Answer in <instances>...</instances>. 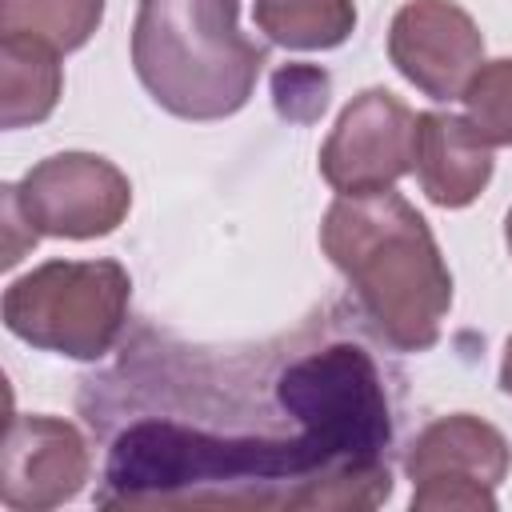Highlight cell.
I'll use <instances>...</instances> for the list:
<instances>
[{
	"label": "cell",
	"mask_w": 512,
	"mask_h": 512,
	"mask_svg": "<svg viewBox=\"0 0 512 512\" xmlns=\"http://www.w3.org/2000/svg\"><path fill=\"white\" fill-rule=\"evenodd\" d=\"M60 52L28 32L0 36V124H40L60 100Z\"/></svg>",
	"instance_id": "8fae6325"
},
{
	"label": "cell",
	"mask_w": 512,
	"mask_h": 512,
	"mask_svg": "<svg viewBox=\"0 0 512 512\" xmlns=\"http://www.w3.org/2000/svg\"><path fill=\"white\" fill-rule=\"evenodd\" d=\"M512 448L480 416L456 412L428 424L408 448V476L416 484L412 508L420 512H492V488L508 476Z\"/></svg>",
	"instance_id": "5b68a950"
},
{
	"label": "cell",
	"mask_w": 512,
	"mask_h": 512,
	"mask_svg": "<svg viewBox=\"0 0 512 512\" xmlns=\"http://www.w3.org/2000/svg\"><path fill=\"white\" fill-rule=\"evenodd\" d=\"M504 236H508V252H512V212H508V220H504Z\"/></svg>",
	"instance_id": "e0dca14e"
},
{
	"label": "cell",
	"mask_w": 512,
	"mask_h": 512,
	"mask_svg": "<svg viewBox=\"0 0 512 512\" xmlns=\"http://www.w3.org/2000/svg\"><path fill=\"white\" fill-rule=\"evenodd\" d=\"M236 0H140L132 64L148 96L180 120H220L248 104L268 48L236 24Z\"/></svg>",
	"instance_id": "3957f363"
},
{
	"label": "cell",
	"mask_w": 512,
	"mask_h": 512,
	"mask_svg": "<svg viewBox=\"0 0 512 512\" xmlns=\"http://www.w3.org/2000/svg\"><path fill=\"white\" fill-rule=\"evenodd\" d=\"M128 288V272L116 260H48L8 284L4 324L32 348L96 360L124 328Z\"/></svg>",
	"instance_id": "277c9868"
},
{
	"label": "cell",
	"mask_w": 512,
	"mask_h": 512,
	"mask_svg": "<svg viewBox=\"0 0 512 512\" xmlns=\"http://www.w3.org/2000/svg\"><path fill=\"white\" fill-rule=\"evenodd\" d=\"M88 480V444L60 416H12L0 448V500L44 512L72 500Z\"/></svg>",
	"instance_id": "9c48e42d"
},
{
	"label": "cell",
	"mask_w": 512,
	"mask_h": 512,
	"mask_svg": "<svg viewBox=\"0 0 512 512\" xmlns=\"http://www.w3.org/2000/svg\"><path fill=\"white\" fill-rule=\"evenodd\" d=\"M388 56L424 96L456 100L484 60V36L452 0H408L392 16Z\"/></svg>",
	"instance_id": "ba28073f"
},
{
	"label": "cell",
	"mask_w": 512,
	"mask_h": 512,
	"mask_svg": "<svg viewBox=\"0 0 512 512\" xmlns=\"http://www.w3.org/2000/svg\"><path fill=\"white\" fill-rule=\"evenodd\" d=\"M416 168V116L384 88L360 92L320 148V172L340 196L392 188Z\"/></svg>",
	"instance_id": "52a82bcc"
},
{
	"label": "cell",
	"mask_w": 512,
	"mask_h": 512,
	"mask_svg": "<svg viewBox=\"0 0 512 512\" xmlns=\"http://www.w3.org/2000/svg\"><path fill=\"white\" fill-rule=\"evenodd\" d=\"M320 244L388 344L424 352L440 340L452 276L432 228L400 192L336 196L320 224Z\"/></svg>",
	"instance_id": "7a4b0ae2"
},
{
	"label": "cell",
	"mask_w": 512,
	"mask_h": 512,
	"mask_svg": "<svg viewBox=\"0 0 512 512\" xmlns=\"http://www.w3.org/2000/svg\"><path fill=\"white\" fill-rule=\"evenodd\" d=\"M416 172L432 204L464 208L492 180V144H484L464 116L420 112L416 116Z\"/></svg>",
	"instance_id": "30bf717a"
},
{
	"label": "cell",
	"mask_w": 512,
	"mask_h": 512,
	"mask_svg": "<svg viewBox=\"0 0 512 512\" xmlns=\"http://www.w3.org/2000/svg\"><path fill=\"white\" fill-rule=\"evenodd\" d=\"M384 460H352L328 436L208 432L168 416L128 424L104 468V508H376Z\"/></svg>",
	"instance_id": "6da1fadb"
},
{
	"label": "cell",
	"mask_w": 512,
	"mask_h": 512,
	"mask_svg": "<svg viewBox=\"0 0 512 512\" xmlns=\"http://www.w3.org/2000/svg\"><path fill=\"white\" fill-rule=\"evenodd\" d=\"M464 120L484 144H512V60H488L460 92Z\"/></svg>",
	"instance_id": "5bb4252c"
},
{
	"label": "cell",
	"mask_w": 512,
	"mask_h": 512,
	"mask_svg": "<svg viewBox=\"0 0 512 512\" xmlns=\"http://www.w3.org/2000/svg\"><path fill=\"white\" fill-rule=\"evenodd\" d=\"M20 212L40 236H68L92 240L108 236L132 204L128 176L92 152H60L40 160L12 184Z\"/></svg>",
	"instance_id": "8992f818"
},
{
	"label": "cell",
	"mask_w": 512,
	"mask_h": 512,
	"mask_svg": "<svg viewBox=\"0 0 512 512\" xmlns=\"http://www.w3.org/2000/svg\"><path fill=\"white\" fill-rule=\"evenodd\" d=\"M104 16V0H0V28L28 32L56 52L80 48Z\"/></svg>",
	"instance_id": "4fadbf2b"
},
{
	"label": "cell",
	"mask_w": 512,
	"mask_h": 512,
	"mask_svg": "<svg viewBox=\"0 0 512 512\" xmlns=\"http://www.w3.org/2000/svg\"><path fill=\"white\" fill-rule=\"evenodd\" d=\"M500 388L512 396V340H508V348H504V364H500Z\"/></svg>",
	"instance_id": "2e32d148"
},
{
	"label": "cell",
	"mask_w": 512,
	"mask_h": 512,
	"mask_svg": "<svg viewBox=\"0 0 512 512\" xmlns=\"http://www.w3.org/2000/svg\"><path fill=\"white\" fill-rule=\"evenodd\" d=\"M272 92H276L280 116H288V120H312L328 104V76L320 68L292 64V68H280L272 76Z\"/></svg>",
	"instance_id": "9a60e30c"
},
{
	"label": "cell",
	"mask_w": 512,
	"mask_h": 512,
	"mask_svg": "<svg viewBox=\"0 0 512 512\" xmlns=\"http://www.w3.org/2000/svg\"><path fill=\"white\" fill-rule=\"evenodd\" d=\"M256 24L284 48H336L356 28L352 0H256Z\"/></svg>",
	"instance_id": "7c38bea8"
}]
</instances>
